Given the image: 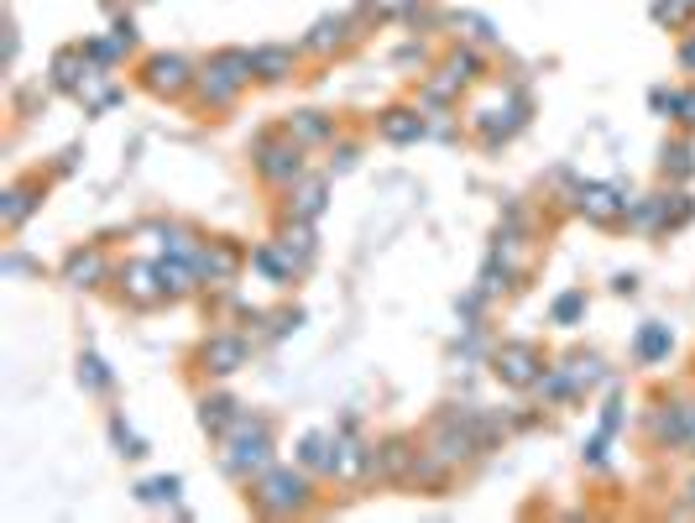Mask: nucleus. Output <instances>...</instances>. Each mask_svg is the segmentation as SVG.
<instances>
[{
	"label": "nucleus",
	"instance_id": "6e6552de",
	"mask_svg": "<svg viewBox=\"0 0 695 523\" xmlns=\"http://www.w3.org/2000/svg\"><path fill=\"white\" fill-rule=\"evenodd\" d=\"M241 361H246V340L241 335H215L210 346H204V367L220 372V377H230Z\"/></svg>",
	"mask_w": 695,
	"mask_h": 523
},
{
	"label": "nucleus",
	"instance_id": "4468645a",
	"mask_svg": "<svg viewBox=\"0 0 695 523\" xmlns=\"http://www.w3.org/2000/svg\"><path fill=\"white\" fill-rule=\"evenodd\" d=\"M251 262H257V267L267 272L272 283H293V272H298V262H293V257L283 252V241H277V246H262V252L251 257Z\"/></svg>",
	"mask_w": 695,
	"mask_h": 523
},
{
	"label": "nucleus",
	"instance_id": "473e14b6",
	"mask_svg": "<svg viewBox=\"0 0 695 523\" xmlns=\"http://www.w3.org/2000/svg\"><path fill=\"white\" fill-rule=\"evenodd\" d=\"M680 63H685V68H695V37H690L685 48H680Z\"/></svg>",
	"mask_w": 695,
	"mask_h": 523
},
{
	"label": "nucleus",
	"instance_id": "20e7f679",
	"mask_svg": "<svg viewBox=\"0 0 695 523\" xmlns=\"http://www.w3.org/2000/svg\"><path fill=\"white\" fill-rule=\"evenodd\" d=\"M304 476L298 471H283V466H267L262 471V482H257V503L267 508V513H288V508H298L304 503Z\"/></svg>",
	"mask_w": 695,
	"mask_h": 523
},
{
	"label": "nucleus",
	"instance_id": "a211bd4d",
	"mask_svg": "<svg viewBox=\"0 0 695 523\" xmlns=\"http://www.w3.org/2000/svg\"><path fill=\"white\" fill-rule=\"evenodd\" d=\"M319 210H324V178H304L298 194H293V215L298 220H314Z\"/></svg>",
	"mask_w": 695,
	"mask_h": 523
},
{
	"label": "nucleus",
	"instance_id": "0eeeda50",
	"mask_svg": "<svg viewBox=\"0 0 695 523\" xmlns=\"http://www.w3.org/2000/svg\"><path fill=\"white\" fill-rule=\"evenodd\" d=\"M147 84L157 89V95H178V89H189V63L173 58V53H162L147 63Z\"/></svg>",
	"mask_w": 695,
	"mask_h": 523
},
{
	"label": "nucleus",
	"instance_id": "39448f33",
	"mask_svg": "<svg viewBox=\"0 0 695 523\" xmlns=\"http://www.w3.org/2000/svg\"><path fill=\"white\" fill-rule=\"evenodd\" d=\"M497 377L513 382V388L539 382V356H534V346H502L497 351Z\"/></svg>",
	"mask_w": 695,
	"mask_h": 523
},
{
	"label": "nucleus",
	"instance_id": "7c9ffc66",
	"mask_svg": "<svg viewBox=\"0 0 695 523\" xmlns=\"http://www.w3.org/2000/svg\"><path fill=\"white\" fill-rule=\"evenodd\" d=\"M408 466V445H387V456H382V471H403Z\"/></svg>",
	"mask_w": 695,
	"mask_h": 523
},
{
	"label": "nucleus",
	"instance_id": "ddd939ff",
	"mask_svg": "<svg viewBox=\"0 0 695 523\" xmlns=\"http://www.w3.org/2000/svg\"><path fill=\"white\" fill-rule=\"evenodd\" d=\"M382 136H387V142H419V136H424V121L419 116H413V110H387V116H382Z\"/></svg>",
	"mask_w": 695,
	"mask_h": 523
},
{
	"label": "nucleus",
	"instance_id": "a878e982",
	"mask_svg": "<svg viewBox=\"0 0 695 523\" xmlns=\"http://www.w3.org/2000/svg\"><path fill=\"white\" fill-rule=\"evenodd\" d=\"M136 497H142V503H173V497H178V476H157V482H142V487H136Z\"/></svg>",
	"mask_w": 695,
	"mask_h": 523
},
{
	"label": "nucleus",
	"instance_id": "5701e85b",
	"mask_svg": "<svg viewBox=\"0 0 695 523\" xmlns=\"http://www.w3.org/2000/svg\"><path fill=\"white\" fill-rule=\"evenodd\" d=\"M32 210H37V199H32L27 189H11V194H6V204H0V220H6V225H11V231H16V225H21V220H27Z\"/></svg>",
	"mask_w": 695,
	"mask_h": 523
},
{
	"label": "nucleus",
	"instance_id": "f8f14e48",
	"mask_svg": "<svg viewBox=\"0 0 695 523\" xmlns=\"http://www.w3.org/2000/svg\"><path fill=\"white\" fill-rule=\"evenodd\" d=\"M251 68H257L262 79H288L293 74V48H283V42H267V48L251 53Z\"/></svg>",
	"mask_w": 695,
	"mask_h": 523
},
{
	"label": "nucleus",
	"instance_id": "c756f323",
	"mask_svg": "<svg viewBox=\"0 0 695 523\" xmlns=\"http://www.w3.org/2000/svg\"><path fill=\"white\" fill-rule=\"evenodd\" d=\"M455 27H466V37H476V42H486V37H492V27H486L481 16H455Z\"/></svg>",
	"mask_w": 695,
	"mask_h": 523
},
{
	"label": "nucleus",
	"instance_id": "1a4fd4ad",
	"mask_svg": "<svg viewBox=\"0 0 695 523\" xmlns=\"http://www.w3.org/2000/svg\"><path fill=\"white\" fill-rule=\"evenodd\" d=\"M377 466V456L356 440H335V476H345V482H356V476H366Z\"/></svg>",
	"mask_w": 695,
	"mask_h": 523
},
{
	"label": "nucleus",
	"instance_id": "cd10ccee",
	"mask_svg": "<svg viewBox=\"0 0 695 523\" xmlns=\"http://www.w3.org/2000/svg\"><path fill=\"white\" fill-rule=\"evenodd\" d=\"M79 377H84V382H89V388H95V393H100V388H110V377H105V367H100L95 356H84V361H79Z\"/></svg>",
	"mask_w": 695,
	"mask_h": 523
},
{
	"label": "nucleus",
	"instance_id": "393cba45",
	"mask_svg": "<svg viewBox=\"0 0 695 523\" xmlns=\"http://www.w3.org/2000/svg\"><path fill=\"white\" fill-rule=\"evenodd\" d=\"M664 351H669V325H648V330L638 335V356L654 361V356H664Z\"/></svg>",
	"mask_w": 695,
	"mask_h": 523
},
{
	"label": "nucleus",
	"instance_id": "b1692460",
	"mask_svg": "<svg viewBox=\"0 0 695 523\" xmlns=\"http://www.w3.org/2000/svg\"><path fill=\"white\" fill-rule=\"evenodd\" d=\"M288 136H298V142H324V136H330V121L314 116V110H304V116H293Z\"/></svg>",
	"mask_w": 695,
	"mask_h": 523
},
{
	"label": "nucleus",
	"instance_id": "dca6fc26",
	"mask_svg": "<svg viewBox=\"0 0 695 523\" xmlns=\"http://www.w3.org/2000/svg\"><path fill=\"white\" fill-rule=\"evenodd\" d=\"M283 252L304 267L309 257H314V231H309V220H293L288 231H283Z\"/></svg>",
	"mask_w": 695,
	"mask_h": 523
},
{
	"label": "nucleus",
	"instance_id": "4be33fe9",
	"mask_svg": "<svg viewBox=\"0 0 695 523\" xmlns=\"http://www.w3.org/2000/svg\"><path fill=\"white\" fill-rule=\"evenodd\" d=\"M298 461H304V466H324V471H335V450H330V435H309L304 445H298Z\"/></svg>",
	"mask_w": 695,
	"mask_h": 523
},
{
	"label": "nucleus",
	"instance_id": "2f4dec72",
	"mask_svg": "<svg viewBox=\"0 0 695 523\" xmlns=\"http://www.w3.org/2000/svg\"><path fill=\"white\" fill-rule=\"evenodd\" d=\"M664 168H675L680 178L690 173V147H675V152H664Z\"/></svg>",
	"mask_w": 695,
	"mask_h": 523
},
{
	"label": "nucleus",
	"instance_id": "7ed1b4c3",
	"mask_svg": "<svg viewBox=\"0 0 695 523\" xmlns=\"http://www.w3.org/2000/svg\"><path fill=\"white\" fill-rule=\"evenodd\" d=\"M257 168H262V178H272V184H293V178L304 173V147H298V136H288V142L262 136L257 142Z\"/></svg>",
	"mask_w": 695,
	"mask_h": 523
},
{
	"label": "nucleus",
	"instance_id": "f257e3e1",
	"mask_svg": "<svg viewBox=\"0 0 695 523\" xmlns=\"http://www.w3.org/2000/svg\"><path fill=\"white\" fill-rule=\"evenodd\" d=\"M225 445H230V471L236 476H262L267 471V461H272V429L262 424V419H236L230 424V435H225Z\"/></svg>",
	"mask_w": 695,
	"mask_h": 523
},
{
	"label": "nucleus",
	"instance_id": "f704fd0d",
	"mask_svg": "<svg viewBox=\"0 0 695 523\" xmlns=\"http://www.w3.org/2000/svg\"><path fill=\"white\" fill-rule=\"evenodd\" d=\"M690 503H695V482H690Z\"/></svg>",
	"mask_w": 695,
	"mask_h": 523
},
{
	"label": "nucleus",
	"instance_id": "412c9836",
	"mask_svg": "<svg viewBox=\"0 0 695 523\" xmlns=\"http://www.w3.org/2000/svg\"><path fill=\"white\" fill-rule=\"evenodd\" d=\"M157 278H162V293H183L199 272H194V262H157Z\"/></svg>",
	"mask_w": 695,
	"mask_h": 523
},
{
	"label": "nucleus",
	"instance_id": "9b49d317",
	"mask_svg": "<svg viewBox=\"0 0 695 523\" xmlns=\"http://www.w3.org/2000/svg\"><path fill=\"white\" fill-rule=\"evenodd\" d=\"M89 74H95V68L84 63V53H79V48H68V53H58V58H53V84H58V89H74V95H79Z\"/></svg>",
	"mask_w": 695,
	"mask_h": 523
},
{
	"label": "nucleus",
	"instance_id": "72a5a7b5",
	"mask_svg": "<svg viewBox=\"0 0 695 523\" xmlns=\"http://www.w3.org/2000/svg\"><path fill=\"white\" fill-rule=\"evenodd\" d=\"M685 445H690V450H695V414H690V435H685Z\"/></svg>",
	"mask_w": 695,
	"mask_h": 523
},
{
	"label": "nucleus",
	"instance_id": "6ab92c4d",
	"mask_svg": "<svg viewBox=\"0 0 695 523\" xmlns=\"http://www.w3.org/2000/svg\"><path fill=\"white\" fill-rule=\"evenodd\" d=\"M204 429H215V435H230V424H236L241 414H236V403L230 398H204Z\"/></svg>",
	"mask_w": 695,
	"mask_h": 523
},
{
	"label": "nucleus",
	"instance_id": "aec40b11",
	"mask_svg": "<svg viewBox=\"0 0 695 523\" xmlns=\"http://www.w3.org/2000/svg\"><path fill=\"white\" fill-rule=\"evenodd\" d=\"M654 435H659V440H685V435H690V414H685L680 403H669L664 414L654 419Z\"/></svg>",
	"mask_w": 695,
	"mask_h": 523
},
{
	"label": "nucleus",
	"instance_id": "f03ea898",
	"mask_svg": "<svg viewBox=\"0 0 695 523\" xmlns=\"http://www.w3.org/2000/svg\"><path fill=\"white\" fill-rule=\"evenodd\" d=\"M251 74H257V68H251V53H236V48H230V53L210 58V68H204V100H215V105L230 100Z\"/></svg>",
	"mask_w": 695,
	"mask_h": 523
},
{
	"label": "nucleus",
	"instance_id": "9d476101",
	"mask_svg": "<svg viewBox=\"0 0 695 523\" xmlns=\"http://www.w3.org/2000/svg\"><path fill=\"white\" fill-rule=\"evenodd\" d=\"M581 210H586L591 220H612L617 210H628V199H622L612 184H586V189H581Z\"/></svg>",
	"mask_w": 695,
	"mask_h": 523
},
{
	"label": "nucleus",
	"instance_id": "c85d7f7f",
	"mask_svg": "<svg viewBox=\"0 0 695 523\" xmlns=\"http://www.w3.org/2000/svg\"><path fill=\"white\" fill-rule=\"evenodd\" d=\"M581 309H586V299H581V293H565V299L554 304V320H560V325H570V320H575V314H581Z\"/></svg>",
	"mask_w": 695,
	"mask_h": 523
},
{
	"label": "nucleus",
	"instance_id": "c9c22d12",
	"mask_svg": "<svg viewBox=\"0 0 695 523\" xmlns=\"http://www.w3.org/2000/svg\"><path fill=\"white\" fill-rule=\"evenodd\" d=\"M685 6H690V11H695V0H685Z\"/></svg>",
	"mask_w": 695,
	"mask_h": 523
},
{
	"label": "nucleus",
	"instance_id": "423d86ee",
	"mask_svg": "<svg viewBox=\"0 0 695 523\" xmlns=\"http://www.w3.org/2000/svg\"><path fill=\"white\" fill-rule=\"evenodd\" d=\"M236 267H241V257L230 252V246H199V257H194V272H199V283H230L236 278Z\"/></svg>",
	"mask_w": 695,
	"mask_h": 523
},
{
	"label": "nucleus",
	"instance_id": "bb28decb",
	"mask_svg": "<svg viewBox=\"0 0 695 523\" xmlns=\"http://www.w3.org/2000/svg\"><path fill=\"white\" fill-rule=\"evenodd\" d=\"M340 32H345V16H324L309 37V48H330V42H340Z\"/></svg>",
	"mask_w": 695,
	"mask_h": 523
},
{
	"label": "nucleus",
	"instance_id": "f3484780",
	"mask_svg": "<svg viewBox=\"0 0 695 523\" xmlns=\"http://www.w3.org/2000/svg\"><path fill=\"white\" fill-rule=\"evenodd\" d=\"M63 272H68V283H79V288H84V283L105 278V257H100V252H74Z\"/></svg>",
	"mask_w": 695,
	"mask_h": 523
},
{
	"label": "nucleus",
	"instance_id": "2eb2a0df",
	"mask_svg": "<svg viewBox=\"0 0 695 523\" xmlns=\"http://www.w3.org/2000/svg\"><path fill=\"white\" fill-rule=\"evenodd\" d=\"M126 288H131V299H142V304H152L157 293H162V278H157V267H147V262H136V267H126Z\"/></svg>",
	"mask_w": 695,
	"mask_h": 523
}]
</instances>
